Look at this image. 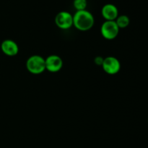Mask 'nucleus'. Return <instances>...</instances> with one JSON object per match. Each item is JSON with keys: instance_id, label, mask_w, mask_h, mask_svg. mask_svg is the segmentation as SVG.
Listing matches in <instances>:
<instances>
[{"instance_id": "1", "label": "nucleus", "mask_w": 148, "mask_h": 148, "mask_svg": "<svg viewBox=\"0 0 148 148\" xmlns=\"http://www.w3.org/2000/svg\"><path fill=\"white\" fill-rule=\"evenodd\" d=\"M94 23L93 15L86 10L77 11L73 15V26L81 31L90 30L93 27Z\"/></svg>"}, {"instance_id": "2", "label": "nucleus", "mask_w": 148, "mask_h": 148, "mask_svg": "<svg viewBox=\"0 0 148 148\" xmlns=\"http://www.w3.org/2000/svg\"><path fill=\"white\" fill-rule=\"evenodd\" d=\"M26 68L32 74L42 73L46 70L45 59L40 55H32L26 61Z\"/></svg>"}, {"instance_id": "3", "label": "nucleus", "mask_w": 148, "mask_h": 148, "mask_svg": "<svg viewBox=\"0 0 148 148\" xmlns=\"http://www.w3.org/2000/svg\"><path fill=\"white\" fill-rule=\"evenodd\" d=\"M119 30L115 20H106L101 25V33L104 39L113 40L117 37Z\"/></svg>"}, {"instance_id": "4", "label": "nucleus", "mask_w": 148, "mask_h": 148, "mask_svg": "<svg viewBox=\"0 0 148 148\" xmlns=\"http://www.w3.org/2000/svg\"><path fill=\"white\" fill-rule=\"evenodd\" d=\"M55 23L60 29L67 30L73 26V15L69 12H60L55 17Z\"/></svg>"}, {"instance_id": "5", "label": "nucleus", "mask_w": 148, "mask_h": 148, "mask_svg": "<svg viewBox=\"0 0 148 148\" xmlns=\"http://www.w3.org/2000/svg\"><path fill=\"white\" fill-rule=\"evenodd\" d=\"M101 66L107 74L115 75L121 70V62L115 57L109 56L104 58Z\"/></svg>"}, {"instance_id": "6", "label": "nucleus", "mask_w": 148, "mask_h": 148, "mask_svg": "<svg viewBox=\"0 0 148 148\" xmlns=\"http://www.w3.org/2000/svg\"><path fill=\"white\" fill-rule=\"evenodd\" d=\"M46 70L51 73H56L63 67V60L59 55H51L45 59Z\"/></svg>"}, {"instance_id": "7", "label": "nucleus", "mask_w": 148, "mask_h": 148, "mask_svg": "<svg viewBox=\"0 0 148 148\" xmlns=\"http://www.w3.org/2000/svg\"><path fill=\"white\" fill-rule=\"evenodd\" d=\"M1 49L4 55L10 57L15 56L19 52V46L14 41L6 39L1 44Z\"/></svg>"}, {"instance_id": "8", "label": "nucleus", "mask_w": 148, "mask_h": 148, "mask_svg": "<svg viewBox=\"0 0 148 148\" xmlns=\"http://www.w3.org/2000/svg\"><path fill=\"white\" fill-rule=\"evenodd\" d=\"M101 14L106 20H115L119 16V11L114 4H106L102 7Z\"/></svg>"}, {"instance_id": "9", "label": "nucleus", "mask_w": 148, "mask_h": 148, "mask_svg": "<svg viewBox=\"0 0 148 148\" xmlns=\"http://www.w3.org/2000/svg\"><path fill=\"white\" fill-rule=\"evenodd\" d=\"M117 26L121 28H126L127 26L130 25V17L126 15H119L117 18L115 20Z\"/></svg>"}, {"instance_id": "10", "label": "nucleus", "mask_w": 148, "mask_h": 148, "mask_svg": "<svg viewBox=\"0 0 148 148\" xmlns=\"http://www.w3.org/2000/svg\"><path fill=\"white\" fill-rule=\"evenodd\" d=\"M87 4V0H74L73 1L74 7L76 9L77 11L86 10Z\"/></svg>"}, {"instance_id": "11", "label": "nucleus", "mask_w": 148, "mask_h": 148, "mask_svg": "<svg viewBox=\"0 0 148 148\" xmlns=\"http://www.w3.org/2000/svg\"><path fill=\"white\" fill-rule=\"evenodd\" d=\"M104 58H103L102 57L98 56L95 58L94 61H95V63L98 65H102L103 62Z\"/></svg>"}]
</instances>
